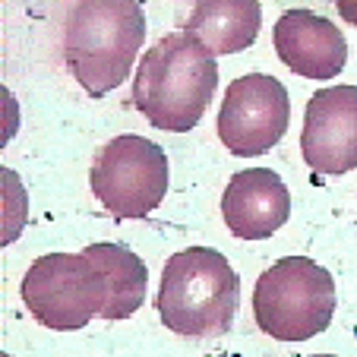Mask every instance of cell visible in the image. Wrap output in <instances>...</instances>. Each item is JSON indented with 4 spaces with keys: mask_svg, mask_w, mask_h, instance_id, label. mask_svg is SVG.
<instances>
[{
    "mask_svg": "<svg viewBox=\"0 0 357 357\" xmlns=\"http://www.w3.org/2000/svg\"><path fill=\"white\" fill-rule=\"evenodd\" d=\"M215 89V57L193 35L171 32L142 54L130 101L152 127L187 133L202 121Z\"/></svg>",
    "mask_w": 357,
    "mask_h": 357,
    "instance_id": "obj_1",
    "label": "cell"
},
{
    "mask_svg": "<svg viewBox=\"0 0 357 357\" xmlns=\"http://www.w3.org/2000/svg\"><path fill=\"white\" fill-rule=\"evenodd\" d=\"M142 41L139 0H76L63 22V63L89 95L101 98L130 79Z\"/></svg>",
    "mask_w": 357,
    "mask_h": 357,
    "instance_id": "obj_2",
    "label": "cell"
},
{
    "mask_svg": "<svg viewBox=\"0 0 357 357\" xmlns=\"http://www.w3.org/2000/svg\"><path fill=\"white\" fill-rule=\"evenodd\" d=\"M237 307L241 278L218 250L187 247L165 263L155 310L171 332L187 338L225 335Z\"/></svg>",
    "mask_w": 357,
    "mask_h": 357,
    "instance_id": "obj_3",
    "label": "cell"
},
{
    "mask_svg": "<svg viewBox=\"0 0 357 357\" xmlns=\"http://www.w3.org/2000/svg\"><path fill=\"white\" fill-rule=\"evenodd\" d=\"M335 317V282L329 269L307 257H284L259 275L253 319L278 342H307L329 329Z\"/></svg>",
    "mask_w": 357,
    "mask_h": 357,
    "instance_id": "obj_4",
    "label": "cell"
},
{
    "mask_svg": "<svg viewBox=\"0 0 357 357\" xmlns=\"http://www.w3.org/2000/svg\"><path fill=\"white\" fill-rule=\"evenodd\" d=\"M22 301L41 326L76 332L105 313L111 291L86 253H47L29 266L22 278Z\"/></svg>",
    "mask_w": 357,
    "mask_h": 357,
    "instance_id": "obj_5",
    "label": "cell"
},
{
    "mask_svg": "<svg viewBox=\"0 0 357 357\" xmlns=\"http://www.w3.org/2000/svg\"><path fill=\"white\" fill-rule=\"evenodd\" d=\"M89 187L114 218H146L168 193V155L146 136L123 133L95 152Z\"/></svg>",
    "mask_w": 357,
    "mask_h": 357,
    "instance_id": "obj_6",
    "label": "cell"
},
{
    "mask_svg": "<svg viewBox=\"0 0 357 357\" xmlns=\"http://www.w3.org/2000/svg\"><path fill=\"white\" fill-rule=\"evenodd\" d=\"M291 101L275 76L247 73L225 92L218 111V139L231 155L253 158L275 149L288 133Z\"/></svg>",
    "mask_w": 357,
    "mask_h": 357,
    "instance_id": "obj_7",
    "label": "cell"
},
{
    "mask_svg": "<svg viewBox=\"0 0 357 357\" xmlns=\"http://www.w3.org/2000/svg\"><path fill=\"white\" fill-rule=\"evenodd\" d=\"M301 152L317 174L338 177L357 168V86H329L310 95Z\"/></svg>",
    "mask_w": 357,
    "mask_h": 357,
    "instance_id": "obj_8",
    "label": "cell"
},
{
    "mask_svg": "<svg viewBox=\"0 0 357 357\" xmlns=\"http://www.w3.org/2000/svg\"><path fill=\"white\" fill-rule=\"evenodd\" d=\"M272 45L278 61L303 79H335L348 63L342 29L313 10H288L272 29Z\"/></svg>",
    "mask_w": 357,
    "mask_h": 357,
    "instance_id": "obj_9",
    "label": "cell"
},
{
    "mask_svg": "<svg viewBox=\"0 0 357 357\" xmlns=\"http://www.w3.org/2000/svg\"><path fill=\"white\" fill-rule=\"evenodd\" d=\"M222 215L241 241H266L291 215V193L269 168L237 171L222 196Z\"/></svg>",
    "mask_w": 357,
    "mask_h": 357,
    "instance_id": "obj_10",
    "label": "cell"
},
{
    "mask_svg": "<svg viewBox=\"0 0 357 357\" xmlns=\"http://www.w3.org/2000/svg\"><path fill=\"white\" fill-rule=\"evenodd\" d=\"M259 0H181L177 29L193 35L212 57L241 54L259 35Z\"/></svg>",
    "mask_w": 357,
    "mask_h": 357,
    "instance_id": "obj_11",
    "label": "cell"
},
{
    "mask_svg": "<svg viewBox=\"0 0 357 357\" xmlns=\"http://www.w3.org/2000/svg\"><path fill=\"white\" fill-rule=\"evenodd\" d=\"M82 253L101 269L111 291V301L105 307V313H101V319L133 317L142 307V301H146V282H149L146 263L123 243H89Z\"/></svg>",
    "mask_w": 357,
    "mask_h": 357,
    "instance_id": "obj_12",
    "label": "cell"
},
{
    "mask_svg": "<svg viewBox=\"0 0 357 357\" xmlns=\"http://www.w3.org/2000/svg\"><path fill=\"white\" fill-rule=\"evenodd\" d=\"M335 3V10H338V16H342L348 26H354L357 29V0H332Z\"/></svg>",
    "mask_w": 357,
    "mask_h": 357,
    "instance_id": "obj_13",
    "label": "cell"
},
{
    "mask_svg": "<svg viewBox=\"0 0 357 357\" xmlns=\"http://www.w3.org/2000/svg\"><path fill=\"white\" fill-rule=\"evenodd\" d=\"M313 357H335V354H313Z\"/></svg>",
    "mask_w": 357,
    "mask_h": 357,
    "instance_id": "obj_14",
    "label": "cell"
}]
</instances>
